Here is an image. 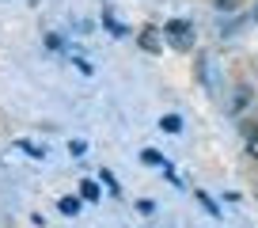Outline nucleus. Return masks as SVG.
Wrapping results in <instances>:
<instances>
[{"label":"nucleus","mask_w":258,"mask_h":228,"mask_svg":"<svg viewBox=\"0 0 258 228\" xmlns=\"http://www.w3.org/2000/svg\"><path fill=\"white\" fill-rule=\"evenodd\" d=\"M57 209H61L64 217H76V213H80V202H76V198H61V202H57Z\"/></svg>","instance_id":"nucleus-3"},{"label":"nucleus","mask_w":258,"mask_h":228,"mask_svg":"<svg viewBox=\"0 0 258 228\" xmlns=\"http://www.w3.org/2000/svg\"><path fill=\"white\" fill-rule=\"evenodd\" d=\"M247 156H254V160H258V122L247 130Z\"/></svg>","instance_id":"nucleus-4"},{"label":"nucleus","mask_w":258,"mask_h":228,"mask_svg":"<svg viewBox=\"0 0 258 228\" xmlns=\"http://www.w3.org/2000/svg\"><path fill=\"white\" fill-rule=\"evenodd\" d=\"M19 148H23L27 156H46V148H38V145H31V141H19Z\"/></svg>","instance_id":"nucleus-8"},{"label":"nucleus","mask_w":258,"mask_h":228,"mask_svg":"<svg viewBox=\"0 0 258 228\" xmlns=\"http://www.w3.org/2000/svg\"><path fill=\"white\" fill-rule=\"evenodd\" d=\"M217 4H220V8H224V4H232V0H217Z\"/></svg>","instance_id":"nucleus-11"},{"label":"nucleus","mask_w":258,"mask_h":228,"mask_svg":"<svg viewBox=\"0 0 258 228\" xmlns=\"http://www.w3.org/2000/svg\"><path fill=\"white\" fill-rule=\"evenodd\" d=\"M141 46H145L148 53H160V49H163V42H160V34H156L152 27H145V31H141Z\"/></svg>","instance_id":"nucleus-2"},{"label":"nucleus","mask_w":258,"mask_h":228,"mask_svg":"<svg viewBox=\"0 0 258 228\" xmlns=\"http://www.w3.org/2000/svg\"><path fill=\"white\" fill-rule=\"evenodd\" d=\"M80 194L88 198V202H95V198H99V187H95V183H84V187H80Z\"/></svg>","instance_id":"nucleus-9"},{"label":"nucleus","mask_w":258,"mask_h":228,"mask_svg":"<svg viewBox=\"0 0 258 228\" xmlns=\"http://www.w3.org/2000/svg\"><path fill=\"white\" fill-rule=\"evenodd\" d=\"M103 23H106V27H110V34H125V27H121V23H118V19H114V16H110V12H103Z\"/></svg>","instance_id":"nucleus-6"},{"label":"nucleus","mask_w":258,"mask_h":228,"mask_svg":"<svg viewBox=\"0 0 258 228\" xmlns=\"http://www.w3.org/2000/svg\"><path fill=\"white\" fill-rule=\"evenodd\" d=\"M198 202H202V205H205V209H209V213H213V217H220V209H217V205H213V198H209V194H202V190H198Z\"/></svg>","instance_id":"nucleus-7"},{"label":"nucleus","mask_w":258,"mask_h":228,"mask_svg":"<svg viewBox=\"0 0 258 228\" xmlns=\"http://www.w3.org/2000/svg\"><path fill=\"white\" fill-rule=\"evenodd\" d=\"M163 38H167L175 49H182V53H186V49L194 46V27L186 23V19H171V23L163 27Z\"/></svg>","instance_id":"nucleus-1"},{"label":"nucleus","mask_w":258,"mask_h":228,"mask_svg":"<svg viewBox=\"0 0 258 228\" xmlns=\"http://www.w3.org/2000/svg\"><path fill=\"white\" fill-rule=\"evenodd\" d=\"M145 163H163V156H160V152H152V148H148V152H145Z\"/></svg>","instance_id":"nucleus-10"},{"label":"nucleus","mask_w":258,"mask_h":228,"mask_svg":"<svg viewBox=\"0 0 258 228\" xmlns=\"http://www.w3.org/2000/svg\"><path fill=\"white\" fill-rule=\"evenodd\" d=\"M163 130H167V133H178V130H182V122H178V114H167V118H163Z\"/></svg>","instance_id":"nucleus-5"}]
</instances>
